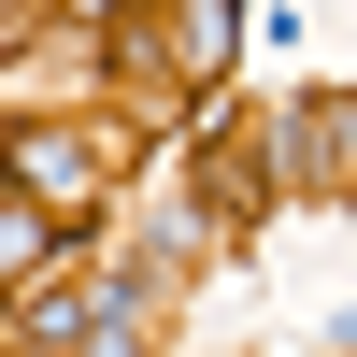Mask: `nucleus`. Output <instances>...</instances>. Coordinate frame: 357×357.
Listing matches in <instances>:
<instances>
[{
	"label": "nucleus",
	"instance_id": "nucleus-1",
	"mask_svg": "<svg viewBox=\"0 0 357 357\" xmlns=\"http://www.w3.org/2000/svg\"><path fill=\"white\" fill-rule=\"evenodd\" d=\"M29 186H43V200H86V172H100V143H72V129H43V143H29Z\"/></svg>",
	"mask_w": 357,
	"mask_h": 357
},
{
	"label": "nucleus",
	"instance_id": "nucleus-2",
	"mask_svg": "<svg viewBox=\"0 0 357 357\" xmlns=\"http://www.w3.org/2000/svg\"><path fill=\"white\" fill-rule=\"evenodd\" d=\"M43 243H57L43 215H0V272H29V257H43Z\"/></svg>",
	"mask_w": 357,
	"mask_h": 357
}]
</instances>
